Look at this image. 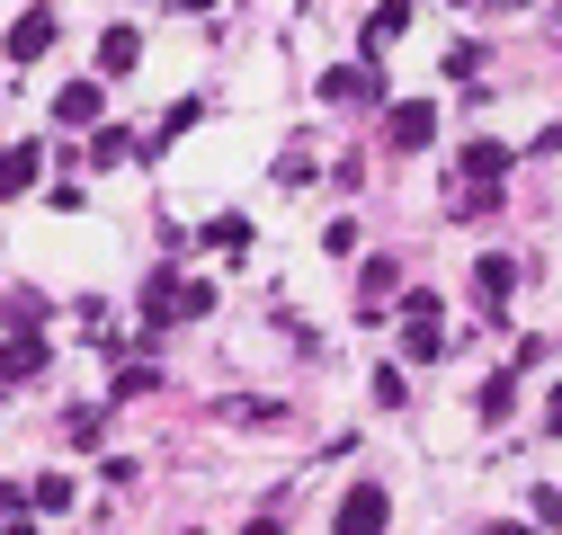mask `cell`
I'll return each instance as SVG.
<instances>
[{"instance_id": "obj_1", "label": "cell", "mask_w": 562, "mask_h": 535, "mask_svg": "<svg viewBox=\"0 0 562 535\" xmlns=\"http://www.w3.org/2000/svg\"><path fill=\"white\" fill-rule=\"evenodd\" d=\"M134 312H144V330H179L196 312H215V286L205 277H179V268H153L144 295H134Z\"/></svg>"}, {"instance_id": "obj_2", "label": "cell", "mask_w": 562, "mask_h": 535, "mask_svg": "<svg viewBox=\"0 0 562 535\" xmlns=\"http://www.w3.org/2000/svg\"><path fill=\"white\" fill-rule=\"evenodd\" d=\"M447 349V304H438V286H411L402 295V357H438Z\"/></svg>"}, {"instance_id": "obj_3", "label": "cell", "mask_w": 562, "mask_h": 535, "mask_svg": "<svg viewBox=\"0 0 562 535\" xmlns=\"http://www.w3.org/2000/svg\"><path fill=\"white\" fill-rule=\"evenodd\" d=\"M54 36H63V19L45 10V0H27V10L10 19V36H0V54H10V62H45V54H54Z\"/></svg>"}, {"instance_id": "obj_4", "label": "cell", "mask_w": 562, "mask_h": 535, "mask_svg": "<svg viewBox=\"0 0 562 535\" xmlns=\"http://www.w3.org/2000/svg\"><path fill=\"white\" fill-rule=\"evenodd\" d=\"M384 526H393V491H375V482H358L330 517V535H384Z\"/></svg>"}, {"instance_id": "obj_5", "label": "cell", "mask_w": 562, "mask_h": 535, "mask_svg": "<svg viewBox=\"0 0 562 535\" xmlns=\"http://www.w3.org/2000/svg\"><path fill=\"white\" fill-rule=\"evenodd\" d=\"M429 134H438V107L429 99H393L384 107V144L393 152H429Z\"/></svg>"}, {"instance_id": "obj_6", "label": "cell", "mask_w": 562, "mask_h": 535, "mask_svg": "<svg viewBox=\"0 0 562 535\" xmlns=\"http://www.w3.org/2000/svg\"><path fill=\"white\" fill-rule=\"evenodd\" d=\"M330 107H358V99H384V72H375V62H339V72H322L313 81Z\"/></svg>"}, {"instance_id": "obj_7", "label": "cell", "mask_w": 562, "mask_h": 535, "mask_svg": "<svg viewBox=\"0 0 562 535\" xmlns=\"http://www.w3.org/2000/svg\"><path fill=\"white\" fill-rule=\"evenodd\" d=\"M45 179V144H0V196H27Z\"/></svg>"}, {"instance_id": "obj_8", "label": "cell", "mask_w": 562, "mask_h": 535, "mask_svg": "<svg viewBox=\"0 0 562 535\" xmlns=\"http://www.w3.org/2000/svg\"><path fill=\"white\" fill-rule=\"evenodd\" d=\"M99 107H108V81H63L54 90V125H99Z\"/></svg>"}, {"instance_id": "obj_9", "label": "cell", "mask_w": 562, "mask_h": 535, "mask_svg": "<svg viewBox=\"0 0 562 535\" xmlns=\"http://www.w3.org/2000/svg\"><path fill=\"white\" fill-rule=\"evenodd\" d=\"M509 286H518V259L491 250V259L473 268V304H482V312H501V304H509Z\"/></svg>"}, {"instance_id": "obj_10", "label": "cell", "mask_w": 562, "mask_h": 535, "mask_svg": "<svg viewBox=\"0 0 562 535\" xmlns=\"http://www.w3.org/2000/svg\"><path fill=\"white\" fill-rule=\"evenodd\" d=\"M402 36H411V0H384V10L367 19V62H384Z\"/></svg>"}, {"instance_id": "obj_11", "label": "cell", "mask_w": 562, "mask_h": 535, "mask_svg": "<svg viewBox=\"0 0 562 535\" xmlns=\"http://www.w3.org/2000/svg\"><path fill=\"white\" fill-rule=\"evenodd\" d=\"M134 62H144V36H134V27H108V36H99V81H125Z\"/></svg>"}, {"instance_id": "obj_12", "label": "cell", "mask_w": 562, "mask_h": 535, "mask_svg": "<svg viewBox=\"0 0 562 535\" xmlns=\"http://www.w3.org/2000/svg\"><path fill=\"white\" fill-rule=\"evenodd\" d=\"M501 170H509V144H464V187H501Z\"/></svg>"}, {"instance_id": "obj_13", "label": "cell", "mask_w": 562, "mask_h": 535, "mask_svg": "<svg viewBox=\"0 0 562 535\" xmlns=\"http://www.w3.org/2000/svg\"><path fill=\"white\" fill-rule=\"evenodd\" d=\"M0 375H10V384H27V375H45V340H36V330H19V340L0 349Z\"/></svg>"}, {"instance_id": "obj_14", "label": "cell", "mask_w": 562, "mask_h": 535, "mask_svg": "<svg viewBox=\"0 0 562 535\" xmlns=\"http://www.w3.org/2000/svg\"><path fill=\"white\" fill-rule=\"evenodd\" d=\"M134 152H144V144H134L125 125H99V134H90V170H116V161H134Z\"/></svg>"}, {"instance_id": "obj_15", "label": "cell", "mask_w": 562, "mask_h": 535, "mask_svg": "<svg viewBox=\"0 0 562 535\" xmlns=\"http://www.w3.org/2000/svg\"><path fill=\"white\" fill-rule=\"evenodd\" d=\"M509 411H518V366H501V375H491V384H482V420H491V429H501Z\"/></svg>"}, {"instance_id": "obj_16", "label": "cell", "mask_w": 562, "mask_h": 535, "mask_svg": "<svg viewBox=\"0 0 562 535\" xmlns=\"http://www.w3.org/2000/svg\"><path fill=\"white\" fill-rule=\"evenodd\" d=\"M27 509H36V517H54V509H72V474H36Z\"/></svg>"}, {"instance_id": "obj_17", "label": "cell", "mask_w": 562, "mask_h": 535, "mask_svg": "<svg viewBox=\"0 0 562 535\" xmlns=\"http://www.w3.org/2000/svg\"><path fill=\"white\" fill-rule=\"evenodd\" d=\"M19 330H45V295L36 286H10V340Z\"/></svg>"}, {"instance_id": "obj_18", "label": "cell", "mask_w": 562, "mask_h": 535, "mask_svg": "<svg viewBox=\"0 0 562 535\" xmlns=\"http://www.w3.org/2000/svg\"><path fill=\"white\" fill-rule=\"evenodd\" d=\"M393 286H402V268H393V259H367V312H384Z\"/></svg>"}, {"instance_id": "obj_19", "label": "cell", "mask_w": 562, "mask_h": 535, "mask_svg": "<svg viewBox=\"0 0 562 535\" xmlns=\"http://www.w3.org/2000/svg\"><path fill=\"white\" fill-rule=\"evenodd\" d=\"M482 62H491L482 45H447V81H464V90H473V81H482Z\"/></svg>"}, {"instance_id": "obj_20", "label": "cell", "mask_w": 562, "mask_h": 535, "mask_svg": "<svg viewBox=\"0 0 562 535\" xmlns=\"http://www.w3.org/2000/svg\"><path fill=\"white\" fill-rule=\"evenodd\" d=\"M196 116H205V107H196V99H179V107H170V116H161V144H179V134H188V125H196ZM161 144H153V152H161ZM153 152H144V161H153Z\"/></svg>"}, {"instance_id": "obj_21", "label": "cell", "mask_w": 562, "mask_h": 535, "mask_svg": "<svg viewBox=\"0 0 562 535\" xmlns=\"http://www.w3.org/2000/svg\"><path fill=\"white\" fill-rule=\"evenodd\" d=\"M322 250H330V259H348V250H358V224L330 215V224H322Z\"/></svg>"}, {"instance_id": "obj_22", "label": "cell", "mask_w": 562, "mask_h": 535, "mask_svg": "<svg viewBox=\"0 0 562 535\" xmlns=\"http://www.w3.org/2000/svg\"><path fill=\"white\" fill-rule=\"evenodd\" d=\"M205 241H215V250H241V241H250V224H241V215H215V224H205Z\"/></svg>"}, {"instance_id": "obj_23", "label": "cell", "mask_w": 562, "mask_h": 535, "mask_svg": "<svg viewBox=\"0 0 562 535\" xmlns=\"http://www.w3.org/2000/svg\"><path fill=\"white\" fill-rule=\"evenodd\" d=\"M402 392H411V384H402V366H375V401H384V411H402Z\"/></svg>"}, {"instance_id": "obj_24", "label": "cell", "mask_w": 562, "mask_h": 535, "mask_svg": "<svg viewBox=\"0 0 562 535\" xmlns=\"http://www.w3.org/2000/svg\"><path fill=\"white\" fill-rule=\"evenodd\" d=\"M99 429H108L99 411H72V420H63V437H72V446H99Z\"/></svg>"}, {"instance_id": "obj_25", "label": "cell", "mask_w": 562, "mask_h": 535, "mask_svg": "<svg viewBox=\"0 0 562 535\" xmlns=\"http://www.w3.org/2000/svg\"><path fill=\"white\" fill-rule=\"evenodd\" d=\"M473 535H544V526H509V517H482Z\"/></svg>"}, {"instance_id": "obj_26", "label": "cell", "mask_w": 562, "mask_h": 535, "mask_svg": "<svg viewBox=\"0 0 562 535\" xmlns=\"http://www.w3.org/2000/svg\"><path fill=\"white\" fill-rule=\"evenodd\" d=\"M544 437H562V392H553V401H544Z\"/></svg>"}, {"instance_id": "obj_27", "label": "cell", "mask_w": 562, "mask_h": 535, "mask_svg": "<svg viewBox=\"0 0 562 535\" xmlns=\"http://www.w3.org/2000/svg\"><path fill=\"white\" fill-rule=\"evenodd\" d=\"M241 535H277V517H250V526H241Z\"/></svg>"}, {"instance_id": "obj_28", "label": "cell", "mask_w": 562, "mask_h": 535, "mask_svg": "<svg viewBox=\"0 0 562 535\" xmlns=\"http://www.w3.org/2000/svg\"><path fill=\"white\" fill-rule=\"evenodd\" d=\"M0 535H36V526H0Z\"/></svg>"}, {"instance_id": "obj_29", "label": "cell", "mask_w": 562, "mask_h": 535, "mask_svg": "<svg viewBox=\"0 0 562 535\" xmlns=\"http://www.w3.org/2000/svg\"><path fill=\"white\" fill-rule=\"evenodd\" d=\"M456 10H473V0H456Z\"/></svg>"}]
</instances>
